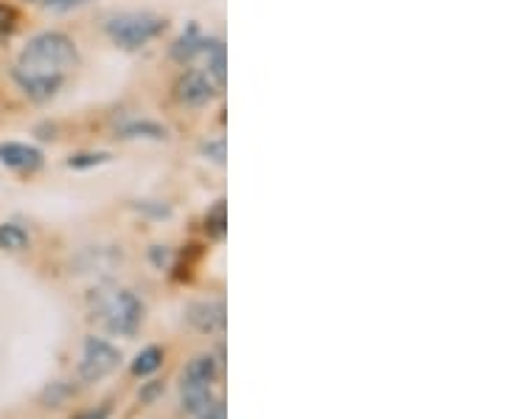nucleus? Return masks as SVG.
<instances>
[{"label":"nucleus","mask_w":505,"mask_h":419,"mask_svg":"<svg viewBox=\"0 0 505 419\" xmlns=\"http://www.w3.org/2000/svg\"><path fill=\"white\" fill-rule=\"evenodd\" d=\"M107 158H110V155H104V152H96V155H76V158L68 161V166H70V169H87V166L104 164Z\"/></svg>","instance_id":"2eb2a0df"},{"label":"nucleus","mask_w":505,"mask_h":419,"mask_svg":"<svg viewBox=\"0 0 505 419\" xmlns=\"http://www.w3.org/2000/svg\"><path fill=\"white\" fill-rule=\"evenodd\" d=\"M157 394H164V383H160V380L147 383V389L140 391V403H152V399H155Z\"/></svg>","instance_id":"6ab92c4d"},{"label":"nucleus","mask_w":505,"mask_h":419,"mask_svg":"<svg viewBox=\"0 0 505 419\" xmlns=\"http://www.w3.org/2000/svg\"><path fill=\"white\" fill-rule=\"evenodd\" d=\"M143 302L132 290H110L96 295V316L107 326V333L130 338L138 333V326L143 324Z\"/></svg>","instance_id":"f03ea898"},{"label":"nucleus","mask_w":505,"mask_h":419,"mask_svg":"<svg viewBox=\"0 0 505 419\" xmlns=\"http://www.w3.org/2000/svg\"><path fill=\"white\" fill-rule=\"evenodd\" d=\"M169 259V254L164 251V254H160V248H155V262H157V265H164V262Z\"/></svg>","instance_id":"b1692460"},{"label":"nucleus","mask_w":505,"mask_h":419,"mask_svg":"<svg viewBox=\"0 0 505 419\" xmlns=\"http://www.w3.org/2000/svg\"><path fill=\"white\" fill-rule=\"evenodd\" d=\"M121 363V352L118 346H113L104 338H87L84 341V352H82V363H79V380L82 383H99L110 372L118 369Z\"/></svg>","instance_id":"39448f33"},{"label":"nucleus","mask_w":505,"mask_h":419,"mask_svg":"<svg viewBox=\"0 0 505 419\" xmlns=\"http://www.w3.org/2000/svg\"><path fill=\"white\" fill-rule=\"evenodd\" d=\"M203 152H205V155H213L216 164H222V161H225V141H222V138H220V141H211V144L203 147Z\"/></svg>","instance_id":"412c9836"},{"label":"nucleus","mask_w":505,"mask_h":419,"mask_svg":"<svg viewBox=\"0 0 505 419\" xmlns=\"http://www.w3.org/2000/svg\"><path fill=\"white\" fill-rule=\"evenodd\" d=\"M205 225L213 231V237H222L225 234V205L220 203L213 208V212L208 214V220H205Z\"/></svg>","instance_id":"dca6fc26"},{"label":"nucleus","mask_w":505,"mask_h":419,"mask_svg":"<svg viewBox=\"0 0 505 419\" xmlns=\"http://www.w3.org/2000/svg\"><path fill=\"white\" fill-rule=\"evenodd\" d=\"M74 419H110V411H107V408H99V411H84V414H79V416H74Z\"/></svg>","instance_id":"5701e85b"},{"label":"nucleus","mask_w":505,"mask_h":419,"mask_svg":"<svg viewBox=\"0 0 505 419\" xmlns=\"http://www.w3.org/2000/svg\"><path fill=\"white\" fill-rule=\"evenodd\" d=\"M174 96L186 108H205V104L216 96V85L203 71H186L174 85Z\"/></svg>","instance_id":"423d86ee"},{"label":"nucleus","mask_w":505,"mask_h":419,"mask_svg":"<svg viewBox=\"0 0 505 419\" xmlns=\"http://www.w3.org/2000/svg\"><path fill=\"white\" fill-rule=\"evenodd\" d=\"M164 28H166L164 17L149 14V12L118 14V17H113L110 23H107V34H110V40H113L116 45L126 48V51L152 43Z\"/></svg>","instance_id":"20e7f679"},{"label":"nucleus","mask_w":505,"mask_h":419,"mask_svg":"<svg viewBox=\"0 0 505 419\" xmlns=\"http://www.w3.org/2000/svg\"><path fill=\"white\" fill-rule=\"evenodd\" d=\"M70 391H68V386H62V383H53V386L45 391V403H48V408H60L62 403H65V397H68Z\"/></svg>","instance_id":"f3484780"},{"label":"nucleus","mask_w":505,"mask_h":419,"mask_svg":"<svg viewBox=\"0 0 505 419\" xmlns=\"http://www.w3.org/2000/svg\"><path fill=\"white\" fill-rule=\"evenodd\" d=\"M220 375V363L213 355H196L180 377V399H183V411L191 416H200L213 403V383Z\"/></svg>","instance_id":"7ed1b4c3"},{"label":"nucleus","mask_w":505,"mask_h":419,"mask_svg":"<svg viewBox=\"0 0 505 419\" xmlns=\"http://www.w3.org/2000/svg\"><path fill=\"white\" fill-rule=\"evenodd\" d=\"M186 318L194 329H200L205 335H216L225 329V304L222 302H194L186 312Z\"/></svg>","instance_id":"0eeeda50"},{"label":"nucleus","mask_w":505,"mask_h":419,"mask_svg":"<svg viewBox=\"0 0 505 419\" xmlns=\"http://www.w3.org/2000/svg\"><path fill=\"white\" fill-rule=\"evenodd\" d=\"M160 366H164V349H160V346H147L132 360V375L135 377H147V375L157 372Z\"/></svg>","instance_id":"9b49d317"},{"label":"nucleus","mask_w":505,"mask_h":419,"mask_svg":"<svg viewBox=\"0 0 505 419\" xmlns=\"http://www.w3.org/2000/svg\"><path fill=\"white\" fill-rule=\"evenodd\" d=\"M14 79L20 85V91L34 101L51 99L65 82V77H43V74H26V71H14Z\"/></svg>","instance_id":"1a4fd4ad"},{"label":"nucleus","mask_w":505,"mask_h":419,"mask_svg":"<svg viewBox=\"0 0 505 419\" xmlns=\"http://www.w3.org/2000/svg\"><path fill=\"white\" fill-rule=\"evenodd\" d=\"M166 138V130L152 121H132V125L124 127V138Z\"/></svg>","instance_id":"4468645a"},{"label":"nucleus","mask_w":505,"mask_h":419,"mask_svg":"<svg viewBox=\"0 0 505 419\" xmlns=\"http://www.w3.org/2000/svg\"><path fill=\"white\" fill-rule=\"evenodd\" d=\"M200 419H228V414H225V403H222V399H213L211 408L200 414Z\"/></svg>","instance_id":"4be33fe9"},{"label":"nucleus","mask_w":505,"mask_h":419,"mask_svg":"<svg viewBox=\"0 0 505 419\" xmlns=\"http://www.w3.org/2000/svg\"><path fill=\"white\" fill-rule=\"evenodd\" d=\"M84 4H90V0H45L43 6L48 12H70V9H79Z\"/></svg>","instance_id":"a211bd4d"},{"label":"nucleus","mask_w":505,"mask_h":419,"mask_svg":"<svg viewBox=\"0 0 505 419\" xmlns=\"http://www.w3.org/2000/svg\"><path fill=\"white\" fill-rule=\"evenodd\" d=\"M14 23H17V14H14V9L0 4V31H9V28H14Z\"/></svg>","instance_id":"aec40b11"},{"label":"nucleus","mask_w":505,"mask_h":419,"mask_svg":"<svg viewBox=\"0 0 505 419\" xmlns=\"http://www.w3.org/2000/svg\"><path fill=\"white\" fill-rule=\"evenodd\" d=\"M0 164L17 172H34L43 166V152L37 147L9 141V144H0Z\"/></svg>","instance_id":"6e6552de"},{"label":"nucleus","mask_w":505,"mask_h":419,"mask_svg":"<svg viewBox=\"0 0 505 419\" xmlns=\"http://www.w3.org/2000/svg\"><path fill=\"white\" fill-rule=\"evenodd\" d=\"M205 54H208V77L213 79L216 87L225 85V45L220 40H213L205 45Z\"/></svg>","instance_id":"f8f14e48"},{"label":"nucleus","mask_w":505,"mask_h":419,"mask_svg":"<svg viewBox=\"0 0 505 419\" xmlns=\"http://www.w3.org/2000/svg\"><path fill=\"white\" fill-rule=\"evenodd\" d=\"M0 248H4V251H26L28 248V234L14 222L0 225Z\"/></svg>","instance_id":"ddd939ff"},{"label":"nucleus","mask_w":505,"mask_h":419,"mask_svg":"<svg viewBox=\"0 0 505 419\" xmlns=\"http://www.w3.org/2000/svg\"><path fill=\"white\" fill-rule=\"evenodd\" d=\"M76 62H79V51L68 34L43 31L37 37H31L28 45L23 48L17 71L43 74V77H65L70 68H76Z\"/></svg>","instance_id":"f257e3e1"},{"label":"nucleus","mask_w":505,"mask_h":419,"mask_svg":"<svg viewBox=\"0 0 505 419\" xmlns=\"http://www.w3.org/2000/svg\"><path fill=\"white\" fill-rule=\"evenodd\" d=\"M205 45H208V40H203L200 31H196V26H191L186 34H180L177 43L172 45V60L180 62V65H186V62H191L196 54H203Z\"/></svg>","instance_id":"9d476101"}]
</instances>
